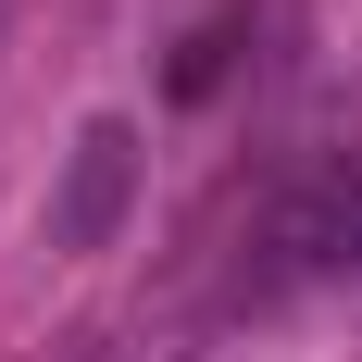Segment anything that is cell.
<instances>
[{"instance_id":"cell-2","label":"cell","mask_w":362,"mask_h":362,"mask_svg":"<svg viewBox=\"0 0 362 362\" xmlns=\"http://www.w3.org/2000/svg\"><path fill=\"white\" fill-rule=\"evenodd\" d=\"M238 37H250V13H225V25H200V37H187V63H175V88H187V100L225 75V50H238Z\"/></svg>"},{"instance_id":"cell-1","label":"cell","mask_w":362,"mask_h":362,"mask_svg":"<svg viewBox=\"0 0 362 362\" xmlns=\"http://www.w3.org/2000/svg\"><path fill=\"white\" fill-rule=\"evenodd\" d=\"M125 187H138V138L100 112V125L75 138V163H63V200H50V250H100L112 225H125Z\"/></svg>"}]
</instances>
